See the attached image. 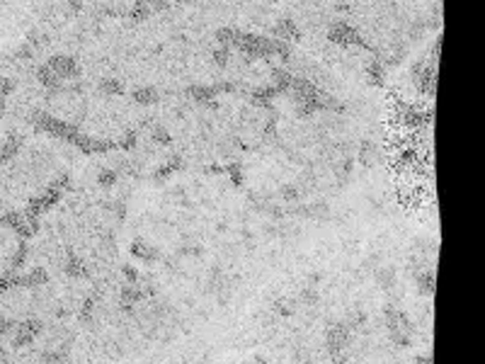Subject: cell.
Listing matches in <instances>:
<instances>
[{"label": "cell", "instance_id": "6da1fadb", "mask_svg": "<svg viewBox=\"0 0 485 364\" xmlns=\"http://www.w3.org/2000/svg\"><path fill=\"white\" fill-rule=\"evenodd\" d=\"M133 255H138V257H144V260H155V257H158V253H155L151 245H146L144 241L133 243Z\"/></svg>", "mask_w": 485, "mask_h": 364}]
</instances>
